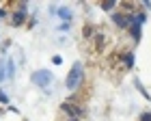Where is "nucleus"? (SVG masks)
I'll list each match as a JSON object with an SVG mask.
<instances>
[{"label":"nucleus","instance_id":"1","mask_svg":"<svg viewBox=\"0 0 151 121\" xmlns=\"http://www.w3.org/2000/svg\"><path fill=\"white\" fill-rule=\"evenodd\" d=\"M82 82H84V67H82L80 60H76V63L71 65L69 73H67V80H65V86L67 91H78Z\"/></svg>","mask_w":151,"mask_h":121},{"label":"nucleus","instance_id":"2","mask_svg":"<svg viewBox=\"0 0 151 121\" xmlns=\"http://www.w3.org/2000/svg\"><path fill=\"white\" fill-rule=\"evenodd\" d=\"M60 112H65L69 119H80V117H84V106H80L78 102H63L60 104Z\"/></svg>","mask_w":151,"mask_h":121},{"label":"nucleus","instance_id":"3","mask_svg":"<svg viewBox=\"0 0 151 121\" xmlns=\"http://www.w3.org/2000/svg\"><path fill=\"white\" fill-rule=\"evenodd\" d=\"M30 80H32V82H35L37 86L45 89V86H50V84H52L54 76H52V71H47V69H39V71H35V73L30 76Z\"/></svg>","mask_w":151,"mask_h":121},{"label":"nucleus","instance_id":"4","mask_svg":"<svg viewBox=\"0 0 151 121\" xmlns=\"http://www.w3.org/2000/svg\"><path fill=\"white\" fill-rule=\"evenodd\" d=\"M15 11L11 13V26H24L26 24V4H13Z\"/></svg>","mask_w":151,"mask_h":121},{"label":"nucleus","instance_id":"5","mask_svg":"<svg viewBox=\"0 0 151 121\" xmlns=\"http://www.w3.org/2000/svg\"><path fill=\"white\" fill-rule=\"evenodd\" d=\"M110 19H112V24L116 26V28H121V30H127V26H129V15H123V13H119V11H112V15H110Z\"/></svg>","mask_w":151,"mask_h":121},{"label":"nucleus","instance_id":"6","mask_svg":"<svg viewBox=\"0 0 151 121\" xmlns=\"http://www.w3.org/2000/svg\"><path fill=\"white\" fill-rule=\"evenodd\" d=\"M116 11L123 13V15H134V13H138V4L136 2H116Z\"/></svg>","mask_w":151,"mask_h":121},{"label":"nucleus","instance_id":"7","mask_svg":"<svg viewBox=\"0 0 151 121\" xmlns=\"http://www.w3.org/2000/svg\"><path fill=\"white\" fill-rule=\"evenodd\" d=\"M121 58H123V65H121L123 71L134 67V52H132V50H123V52H121Z\"/></svg>","mask_w":151,"mask_h":121},{"label":"nucleus","instance_id":"8","mask_svg":"<svg viewBox=\"0 0 151 121\" xmlns=\"http://www.w3.org/2000/svg\"><path fill=\"white\" fill-rule=\"evenodd\" d=\"M56 13H58V17L63 19L65 24H69V22H71V17H73V13H71V9H69V6H58V9H56Z\"/></svg>","mask_w":151,"mask_h":121},{"label":"nucleus","instance_id":"9","mask_svg":"<svg viewBox=\"0 0 151 121\" xmlns=\"http://www.w3.org/2000/svg\"><path fill=\"white\" fill-rule=\"evenodd\" d=\"M82 37H84V39L95 37V26L93 24H84V28H82Z\"/></svg>","mask_w":151,"mask_h":121},{"label":"nucleus","instance_id":"10","mask_svg":"<svg viewBox=\"0 0 151 121\" xmlns=\"http://www.w3.org/2000/svg\"><path fill=\"white\" fill-rule=\"evenodd\" d=\"M15 76V65L13 60H6V71H4V78H13Z\"/></svg>","mask_w":151,"mask_h":121},{"label":"nucleus","instance_id":"11","mask_svg":"<svg viewBox=\"0 0 151 121\" xmlns=\"http://www.w3.org/2000/svg\"><path fill=\"white\" fill-rule=\"evenodd\" d=\"M99 6H101L104 11H114V9H116V2H114V0H110V2H101Z\"/></svg>","mask_w":151,"mask_h":121},{"label":"nucleus","instance_id":"12","mask_svg":"<svg viewBox=\"0 0 151 121\" xmlns=\"http://www.w3.org/2000/svg\"><path fill=\"white\" fill-rule=\"evenodd\" d=\"M134 84H136V89H138V91L142 93V95H145V99H151V95H149V93L145 91V86L140 84V80H134Z\"/></svg>","mask_w":151,"mask_h":121},{"label":"nucleus","instance_id":"13","mask_svg":"<svg viewBox=\"0 0 151 121\" xmlns=\"http://www.w3.org/2000/svg\"><path fill=\"white\" fill-rule=\"evenodd\" d=\"M0 104H9V97H6V93L0 89Z\"/></svg>","mask_w":151,"mask_h":121},{"label":"nucleus","instance_id":"14","mask_svg":"<svg viewBox=\"0 0 151 121\" xmlns=\"http://www.w3.org/2000/svg\"><path fill=\"white\" fill-rule=\"evenodd\" d=\"M138 121H151V110H147V112H142Z\"/></svg>","mask_w":151,"mask_h":121},{"label":"nucleus","instance_id":"15","mask_svg":"<svg viewBox=\"0 0 151 121\" xmlns=\"http://www.w3.org/2000/svg\"><path fill=\"white\" fill-rule=\"evenodd\" d=\"M52 63H54V65H60V63H63V58L56 54V56H52Z\"/></svg>","mask_w":151,"mask_h":121},{"label":"nucleus","instance_id":"16","mask_svg":"<svg viewBox=\"0 0 151 121\" xmlns=\"http://www.w3.org/2000/svg\"><path fill=\"white\" fill-rule=\"evenodd\" d=\"M9 45H11V41H4V43H2V52L9 50Z\"/></svg>","mask_w":151,"mask_h":121},{"label":"nucleus","instance_id":"17","mask_svg":"<svg viewBox=\"0 0 151 121\" xmlns=\"http://www.w3.org/2000/svg\"><path fill=\"white\" fill-rule=\"evenodd\" d=\"M0 17H6V9H0Z\"/></svg>","mask_w":151,"mask_h":121},{"label":"nucleus","instance_id":"18","mask_svg":"<svg viewBox=\"0 0 151 121\" xmlns=\"http://www.w3.org/2000/svg\"><path fill=\"white\" fill-rule=\"evenodd\" d=\"M4 78V71H2V67H0V80H2Z\"/></svg>","mask_w":151,"mask_h":121},{"label":"nucleus","instance_id":"19","mask_svg":"<svg viewBox=\"0 0 151 121\" xmlns=\"http://www.w3.org/2000/svg\"><path fill=\"white\" fill-rule=\"evenodd\" d=\"M67 121H80V119H67Z\"/></svg>","mask_w":151,"mask_h":121}]
</instances>
